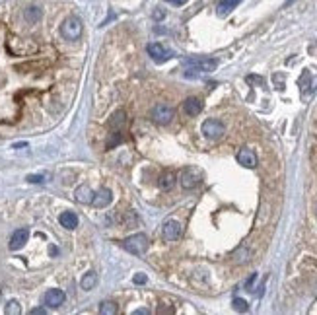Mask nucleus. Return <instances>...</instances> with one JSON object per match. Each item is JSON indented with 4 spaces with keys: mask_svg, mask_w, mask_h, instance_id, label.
Instances as JSON below:
<instances>
[{
    "mask_svg": "<svg viewBox=\"0 0 317 315\" xmlns=\"http://www.w3.org/2000/svg\"><path fill=\"white\" fill-rule=\"evenodd\" d=\"M218 66L216 59L210 57H191L183 61V68H185V78H203L210 72H214Z\"/></svg>",
    "mask_w": 317,
    "mask_h": 315,
    "instance_id": "nucleus-1",
    "label": "nucleus"
},
{
    "mask_svg": "<svg viewBox=\"0 0 317 315\" xmlns=\"http://www.w3.org/2000/svg\"><path fill=\"white\" fill-rule=\"evenodd\" d=\"M82 32H84L82 20L76 18V16H68V18L61 24V35H63L66 41H76V39H80Z\"/></svg>",
    "mask_w": 317,
    "mask_h": 315,
    "instance_id": "nucleus-2",
    "label": "nucleus"
},
{
    "mask_svg": "<svg viewBox=\"0 0 317 315\" xmlns=\"http://www.w3.org/2000/svg\"><path fill=\"white\" fill-rule=\"evenodd\" d=\"M37 43L32 41V39H18V37H10L8 39V51L16 57H28V55H33L37 51Z\"/></svg>",
    "mask_w": 317,
    "mask_h": 315,
    "instance_id": "nucleus-3",
    "label": "nucleus"
},
{
    "mask_svg": "<svg viewBox=\"0 0 317 315\" xmlns=\"http://www.w3.org/2000/svg\"><path fill=\"white\" fill-rule=\"evenodd\" d=\"M177 181H179V185H181L185 191H191V189H197V187L201 185V181H203V173H201V170L189 166V168L181 170Z\"/></svg>",
    "mask_w": 317,
    "mask_h": 315,
    "instance_id": "nucleus-4",
    "label": "nucleus"
},
{
    "mask_svg": "<svg viewBox=\"0 0 317 315\" xmlns=\"http://www.w3.org/2000/svg\"><path fill=\"white\" fill-rule=\"evenodd\" d=\"M123 247L132 253V255H144L146 249H148V236L146 234H134V236H128L125 241H123Z\"/></svg>",
    "mask_w": 317,
    "mask_h": 315,
    "instance_id": "nucleus-5",
    "label": "nucleus"
},
{
    "mask_svg": "<svg viewBox=\"0 0 317 315\" xmlns=\"http://www.w3.org/2000/svg\"><path fill=\"white\" fill-rule=\"evenodd\" d=\"M201 130H203V134H205L208 140H220V138L226 134V126H224V123L218 121V119H206V121L203 123V126H201Z\"/></svg>",
    "mask_w": 317,
    "mask_h": 315,
    "instance_id": "nucleus-6",
    "label": "nucleus"
},
{
    "mask_svg": "<svg viewBox=\"0 0 317 315\" xmlns=\"http://www.w3.org/2000/svg\"><path fill=\"white\" fill-rule=\"evenodd\" d=\"M174 117H175V111L168 103H156L154 109H152V119L158 125H170L174 121Z\"/></svg>",
    "mask_w": 317,
    "mask_h": 315,
    "instance_id": "nucleus-7",
    "label": "nucleus"
},
{
    "mask_svg": "<svg viewBox=\"0 0 317 315\" xmlns=\"http://www.w3.org/2000/svg\"><path fill=\"white\" fill-rule=\"evenodd\" d=\"M183 234V226L177 222V220H166L164 226H162V236L166 241H175L179 239Z\"/></svg>",
    "mask_w": 317,
    "mask_h": 315,
    "instance_id": "nucleus-8",
    "label": "nucleus"
},
{
    "mask_svg": "<svg viewBox=\"0 0 317 315\" xmlns=\"http://www.w3.org/2000/svg\"><path fill=\"white\" fill-rule=\"evenodd\" d=\"M146 51H148V55H150L156 63H164V61H170V59L174 57V53H172L170 49H166L162 43H150V45L146 47Z\"/></svg>",
    "mask_w": 317,
    "mask_h": 315,
    "instance_id": "nucleus-9",
    "label": "nucleus"
},
{
    "mask_svg": "<svg viewBox=\"0 0 317 315\" xmlns=\"http://www.w3.org/2000/svg\"><path fill=\"white\" fill-rule=\"evenodd\" d=\"M236 160L239 166L247 168V170H255L257 168V154L251 150V148H241L236 156Z\"/></svg>",
    "mask_w": 317,
    "mask_h": 315,
    "instance_id": "nucleus-10",
    "label": "nucleus"
},
{
    "mask_svg": "<svg viewBox=\"0 0 317 315\" xmlns=\"http://www.w3.org/2000/svg\"><path fill=\"white\" fill-rule=\"evenodd\" d=\"M43 299H45L47 307H61L64 303V299H66V294L63 290H59V288H53V290H47Z\"/></svg>",
    "mask_w": 317,
    "mask_h": 315,
    "instance_id": "nucleus-11",
    "label": "nucleus"
},
{
    "mask_svg": "<svg viewBox=\"0 0 317 315\" xmlns=\"http://www.w3.org/2000/svg\"><path fill=\"white\" fill-rule=\"evenodd\" d=\"M28 237H30V232H28V228H20V230H16V232L12 234L8 247H10L12 251H18V249H22V247L28 243Z\"/></svg>",
    "mask_w": 317,
    "mask_h": 315,
    "instance_id": "nucleus-12",
    "label": "nucleus"
},
{
    "mask_svg": "<svg viewBox=\"0 0 317 315\" xmlns=\"http://www.w3.org/2000/svg\"><path fill=\"white\" fill-rule=\"evenodd\" d=\"M183 111H185L189 117H197V115L203 111V101H201L199 97L191 95V97H187V99L183 101Z\"/></svg>",
    "mask_w": 317,
    "mask_h": 315,
    "instance_id": "nucleus-13",
    "label": "nucleus"
},
{
    "mask_svg": "<svg viewBox=\"0 0 317 315\" xmlns=\"http://www.w3.org/2000/svg\"><path fill=\"white\" fill-rule=\"evenodd\" d=\"M111 201H113L111 191H109V189H99L97 193H94V201H92V205L97 206V208H105V206H109Z\"/></svg>",
    "mask_w": 317,
    "mask_h": 315,
    "instance_id": "nucleus-14",
    "label": "nucleus"
},
{
    "mask_svg": "<svg viewBox=\"0 0 317 315\" xmlns=\"http://www.w3.org/2000/svg\"><path fill=\"white\" fill-rule=\"evenodd\" d=\"M125 126H127V113H125L123 109H119V111H115V113L111 115V119H109V128H111V130H125Z\"/></svg>",
    "mask_w": 317,
    "mask_h": 315,
    "instance_id": "nucleus-15",
    "label": "nucleus"
},
{
    "mask_svg": "<svg viewBox=\"0 0 317 315\" xmlns=\"http://www.w3.org/2000/svg\"><path fill=\"white\" fill-rule=\"evenodd\" d=\"M74 199L82 205H92L94 201V191L88 187V185H80L76 191H74Z\"/></svg>",
    "mask_w": 317,
    "mask_h": 315,
    "instance_id": "nucleus-16",
    "label": "nucleus"
},
{
    "mask_svg": "<svg viewBox=\"0 0 317 315\" xmlns=\"http://www.w3.org/2000/svg\"><path fill=\"white\" fill-rule=\"evenodd\" d=\"M175 181H177V177L174 172H164L160 175V179H158V185H160L162 191H172L175 187Z\"/></svg>",
    "mask_w": 317,
    "mask_h": 315,
    "instance_id": "nucleus-17",
    "label": "nucleus"
},
{
    "mask_svg": "<svg viewBox=\"0 0 317 315\" xmlns=\"http://www.w3.org/2000/svg\"><path fill=\"white\" fill-rule=\"evenodd\" d=\"M239 4H241V0H220L216 6V12H218V16H228Z\"/></svg>",
    "mask_w": 317,
    "mask_h": 315,
    "instance_id": "nucleus-18",
    "label": "nucleus"
},
{
    "mask_svg": "<svg viewBox=\"0 0 317 315\" xmlns=\"http://www.w3.org/2000/svg\"><path fill=\"white\" fill-rule=\"evenodd\" d=\"M59 222H61L63 228H66V230H74V228L78 226V216H76L74 212H63V214L59 216Z\"/></svg>",
    "mask_w": 317,
    "mask_h": 315,
    "instance_id": "nucleus-19",
    "label": "nucleus"
},
{
    "mask_svg": "<svg viewBox=\"0 0 317 315\" xmlns=\"http://www.w3.org/2000/svg\"><path fill=\"white\" fill-rule=\"evenodd\" d=\"M41 16H43V10H41L39 6H28V8L24 10V18H26L30 24L39 22V20H41Z\"/></svg>",
    "mask_w": 317,
    "mask_h": 315,
    "instance_id": "nucleus-20",
    "label": "nucleus"
},
{
    "mask_svg": "<svg viewBox=\"0 0 317 315\" xmlns=\"http://www.w3.org/2000/svg\"><path fill=\"white\" fill-rule=\"evenodd\" d=\"M95 284H97V274H95L94 270L86 272V274L82 276V280H80L82 290H94V288H95Z\"/></svg>",
    "mask_w": 317,
    "mask_h": 315,
    "instance_id": "nucleus-21",
    "label": "nucleus"
},
{
    "mask_svg": "<svg viewBox=\"0 0 317 315\" xmlns=\"http://www.w3.org/2000/svg\"><path fill=\"white\" fill-rule=\"evenodd\" d=\"M117 311H119V307H117V303L111 301V299H105V301L99 303V313H101V315H115Z\"/></svg>",
    "mask_w": 317,
    "mask_h": 315,
    "instance_id": "nucleus-22",
    "label": "nucleus"
},
{
    "mask_svg": "<svg viewBox=\"0 0 317 315\" xmlns=\"http://www.w3.org/2000/svg\"><path fill=\"white\" fill-rule=\"evenodd\" d=\"M121 142H123V130H111L109 132V138H107V150L115 148Z\"/></svg>",
    "mask_w": 317,
    "mask_h": 315,
    "instance_id": "nucleus-23",
    "label": "nucleus"
},
{
    "mask_svg": "<svg viewBox=\"0 0 317 315\" xmlns=\"http://www.w3.org/2000/svg\"><path fill=\"white\" fill-rule=\"evenodd\" d=\"M8 315H20L22 313V305H20V301L18 299H10L8 303H6V309H4Z\"/></svg>",
    "mask_w": 317,
    "mask_h": 315,
    "instance_id": "nucleus-24",
    "label": "nucleus"
},
{
    "mask_svg": "<svg viewBox=\"0 0 317 315\" xmlns=\"http://www.w3.org/2000/svg\"><path fill=\"white\" fill-rule=\"evenodd\" d=\"M232 305H234V309H236V311H239V313H245V311L249 309V303H247L243 298H234Z\"/></svg>",
    "mask_w": 317,
    "mask_h": 315,
    "instance_id": "nucleus-25",
    "label": "nucleus"
},
{
    "mask_svg": "<svg viewBox=\"0 0 317 315\" xmlns=\"http://www.w3.org/2000/svg\"><path fill=\"white\" fill-rule=\"evenodd\" d=\"M28 181H30V183H45V175H41V173L28 175Z\"/></svg>",
    "mask_w": 317,
    "mask_h": 315,
    "instance_id": "nucleus-26",
    "label": "nucleus"
},
{
    "mask_svg": "<svg viewBox=\"0 0 317 315\" xmlns=\"http://www.w3.org/2000/svg\"><path fill=\"white\" fill-rule=\"evenodd\" d=\"M132 282H134V284H138V286H142V284H146V282H148V276H146V274H142V272H138V274H134Z\"/></svg>",
    "mask_w": 317,
    "mask_h": 315,
    "instance_id": "nucleus-27",
    "label": "nucleus"
},
{
    "mask_svg": "<svg viewBox=\"0 0 317 315\" xmlns=\"http://www.w3.org/2000/svg\"><path fill=\"white\" fill-rule=\"evenodd\" d=\"M164 18H166V12H164L162 8H156V12H154V20L160 22V20H164Z\"/></svg>",
    "mask_w": 317,
    "mask_h": 315,
    "instance_id": "nucleus-28",
    "label": "nucleus"
},
{
    "mask_svg": "<svg viewBox=\"0 0 317 315\" xmlns=\"http://www.w3.org/2000/svg\"><path fill=\"white\" fill-rule=\"evenodd\" d=\"M166 2L172 6H183V4H187V0H166Z\"/></svg>",
    "mask_w": 317,
    "mask_h": 315,
    "instance_id": "nucleus-29",
    "label": "nucleus"
},
{
    "mask_svg": "<svg viewBox=\"0 0 317 315\" xmlns=\"http://www.w3.org/2000/svg\"><path fill=\"white\" fill-rule=\"evenodd\" d=\"M32 315H45V309L43 307H35V309H32Z\"/></svg>",
    "mask_w": 317,
    "mask_h": 315,
    "instance_id": "nucleus-30",
    "label": "nucleus"
},
{
    "mask_svg": "<svg viewBox=\"0 0 317 315\" xmlns=\"http://www.w3.org/2000/svg\"><path fill=\"white\" fill-rule=\"evenodd\" d=\"M158 313H174V307H158Z\"/></svg>",
    "mask_w": 317,
    "mask_h": 315,
    "instance_id": "nucleus-31",
    "label": "nucleus"
},
{
    "mask_svg": "<svg viewBox=\"0 0 317 315\" xmlns=\"http://www.w3.org/2000/svg\"><path fill=\"white\" fill-rule=\"evenodd\" d=\"M148 313H150L148 309H136V311H134V315H148Z\"/></svg>",
    "mask_w": 317,
    "mask_h": 315,
    "instance_id": "nucleus-32",
    "label": "nucleus"
},
{
    "mask_svg": "<svg viewBox=\"0 0 317 315\" xmlns=\"http://www.w3.org/2000/svg\"><path fill=\"white\" fill-rule=\"evenodd\" d=\"M28 144L26 142H18V144H14V148H26Z\"/></svg>",
    "mask_w": 317,
    "mask_h": 315,
    "instance_id": "nucleus-33",
    "label": "nucleus"
},
{
    "mask_svg": "<svg viewBox=\"0 0 317 315\" xmlns=\"http://www.w3.org/2000/svg\"><path fill=\"white\" fill-rule=\"evenodd\" d=\"M294 2V0H286V4H292Z\"/></svg>",
    "mask_w": 317,
    "mask_h": 315,
    "instance_id": "nucleus-34",
    "label": "nucleus"
}]
</instances>
